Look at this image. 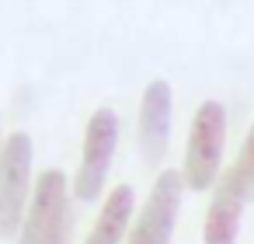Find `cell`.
<instances>
[{
  "instance_id": "1",
  "label": "cell",
  "mask_w": 254,
  "mask_h": 244,
  "mask_svg": "<svg viewBox=\"0 0 254 244\" xmlns=\"http://www.w3.org/2000/svg\"><path fill=\"white\" fill-rule=\"evenodd\" d=\"M70 178L60 167H49L35 178V195L25 213L18 244H70L73 213H70Z\"/></svg>"
},
{
  "instance_id": "2",
  "label": "cell",
  "mask_w": 254,
  "mask_h": 244,
  "mask_svg": "<svg viewBox=\"0 0 254 244\" xmlns=\"http://www.w3.org/2000/svg\"><path fill=\"white\" fill-rule=\"evenodd\" d=\"M223 147H226V108L209 98L198 105L191 129H188V140H185V161H181L185 188L205 192L216 185Z\"/></svg>"
},
{
  "instance_id": "3",
  "label": "cell",
  "mask_w": 254,
  "mask_h": 244,
  "mask_svg": "<svg viewBox=\"0 0 254 244\" xmlns=\"http://www.w3.org/2000/svg\"><path fill=\"white\" fill-rule=\"evenodd\" d=\"M32 136L11 133L4 143V161H0V237L21 234L25 213L32 206L35 185H32Z\"/></svg>"
},
{
  "instance_id": "4",
  "label": "cell",
  "mask_w": 254,
  "mask_h": 244,
  "mask_svg": "<svg viewBox=\"0 0 254 244\" xmlns=\"http://www.w3.org/2000/svg\"><path fill=\"white\" fill-rule=\"evenodd\" d=\"M119 150V115L112 108H94L84 129V147H80V164L73 174V195L80 202H94L105 192L112 161Z\"/></svg>"
},
{
  "instance_id": "5",
  "label": "cell",
  "mask_w": 254,
  "mask_h": 244,
  "mask_svg": "<svg viewBox=\"0 0 254 244\" xmlns=\"http://www.w3.org/2000/svg\"><path fill=\"white\" fill-rule=\"evenodd\" d=\"M181 199H185L181 171H160L126 244H171L174 227H178V213H181Z\"/></svg>"
},
{
  "instance_id": "6",
  "label": "cell",
  "mask_w": 254,
  "mask_h": 244,
  "mask_svg": "<svg viewBox=\"0 0 254 244\" xmlns=\"http://www.w3.org/2000/svg\"><path fill=\"white\" fill-rule=\"evenodd\" d=\"M174 122V94L167 81H150L139 101V150L150 164H157L171 143Z\"/></svg>"
},
{
  "instance_id": "7",
  "label": "cell",
  "mask_w": 254,
  "mask_h": 244,
  "mask_svg": "<svg viewBox=\"0 0 254 244\" xmlns=\"http://www.w3.org/2000/svg\"><path fill=\"white\" fill-rule=\"evenodd\" d=\"M244 192L233 178V171H226L209 199L205 209V223H202V241L205 244H233L240 234V209H244Z\"/></svg>"
},
{
  "instance_id": "8",
  "label": "cell",
  "mask_w": 254,
  "mask_h": 244,
  "mask_svg": "<svg viewBox=\"0 0 254 244\" xmlns=\"http://www.w3.org/2000/svg\"><path fill=\"white\" fill-rule=\"evenodd\" d=\"M132 213H136V192H132L129 185H115V188L105 195L101 213H98L91 234L84 237V244H122V237L132 234V230H129Z\"/></svg>"
},
{
  "instance_id": "9",
  "label": "cell",
  "mask_w": 254,
  "mask_h": 244,
  "mask_svg": "<svg viewBox=\"0 0 254 244\" xmlns=\"http://www.w3.org/2000/svg\"><path fill=\"white\" fill-rule=\"evenodd\" d=\"M230 171H233V178H237L244 199H254V122H251V129H247V136H244V143H240L237 164H233Z\"/></svg>"
},
{
  "instance_id": "10",
  "label": "cell",
  "mask_w": 254,
  "mask_h": 244,
  "mask_svg": "<svg viewBox=\"0 0 254 244\" xmlns=\"http://www.w3.org/2000/svg\"><path fill=\"white\" fill-rule=\"evenodd\" d=\"M4 143H7V140H4V136H0V161H4Z\"/></svg>"
}]
</instances>
